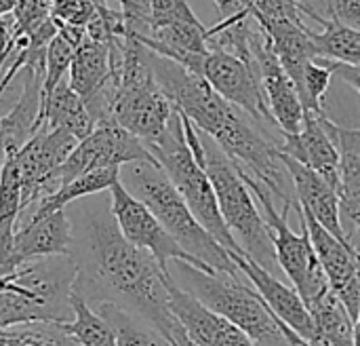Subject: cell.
<instances>
[{
    "label": "cell",
    "instance_id": "cell-4",
    "mask_svg": "<svg viewBox=\"0 0 360 346\" xmlns=\"http://www.w3.org/2000/svg\"><path fill=\"white\" fill-rule=\"evenodd\" d=\"M181 290L190 292L205 307L226 317L243 330L255 346H304L308 345L291 328H287L264 302L259 292L243 285L238 277L224 273H205L188 262H175Z\"/></svg>",
    "mask_w": 360,
    "mask_h": 346
},
{
    "label": "cell",
    "instance_id": "cell-15",
    "mask_svg": "<svg viewBox=\"0 0 360 346\" xmlns=\"http://www.w3.org/2000/svg\"><path fill=\"white\" fill-rule=\"evenodd\" d=\"M323 112H310L306 110L304 114V125L300 133H283V142L278 148L314 169L321 178H325L331 186L338 188L342 186V154L327 133L323 121Z\"/></svg>",
    "mask_w": 360,
    "mask_h": 346
},
{
    "label": "cell",
    "instance_id": "cell-9",
    "mask_svg": "<svg viewBox=\"0 0 360 346\" xmlns=\"http://www.w3.org/2000/svg\"><path fill=\"white\" fill-rule=\"evenodd\" d=\"M194 72L200 74L224 99L249 114L264 133L266 129L281 131L270 112L259 74L240 57L226 51H209L200 57Z\"/></svg>",
    "mask_w": 360,
    "mask_h": 346
},
{
    "label": "cell",
    "instance_id": "cell-16",
    "mask_svg": "<svg viewBox=\"0 0 360 346\" xmlns=\"http://www.w3.org/2000/svg\"><path fill=\"white\" fill-rule=\"evenodd\" d=\"M283 163L293 180L297 203L304 211H308L321 226H325L329 233H333L342 241H350L342 226V203L340 192L335 186H331L325 178H321L314 169L304 165L302 161L285 154L281 150Z\"/></svg>",
    "mask_w": 360,
    "mask_h": 346
},
{
    "label": "cell",
    "instance_id": "cell-18",
    "mask_svg": "<svg viewBox=\"0 0 360 346\" xmlns=\"http://www.w3.org/2000/svg\"><path fill=\"white\" fill-rule=\"evenodd\" d=\"M321 121L342 154V211L360 228V144L348 133V127L335 125L331 118H327L325 112L321 114Z\"/></svg>",
    "mask_w": 360,
    "mask_h": 346
},
{
    "label": "cell",
    "instance_id": "cell-27",
    "mask_svg": "<svg viewBox=\"0 0 360 346\" xmlns=\"http://www.w3.org/2000/svg\"><path fill=\"white\" fill-rule=\"evenodd\" d=\"M333 78V70L321 61H310L302 74V78L295 82V89L302 97V104L310 112H323V99L329 91Z\"/></svg>",
    "mask_w": 360,
    "mask_h": 346
},
{
    "label": "cell",
    "instance_id": "cell-12",
    "mask_svg": "<svg viewBox=\"0 0 360 346\" xmlns=\"http://www.w3.org/2000/svg\"><path fill=\"white\" fill-rule=\"evenodd\" d=\"M253 55L257 61L262 87L270 106V112L283 133H300L304 125L306 108L302 104V97L291 80V76L285 72L270 36L259 25L253 38Z\"/></svg>",
    "mask_w": 360,
    "mask_h": 346
},
{
    "label": "cell",
    "instance_id": "cell-19",
    "mask_svg": "<svg viewBox=\"0 0 360 346\" xmlns=\"http://www.w3.org/2000/svg\"><path fill=\"white\" fill-rule=\"evenodd\" d=\"M42 127L65 129L80 142L95 129V121L84 99L70 87V82L61 80L42 101Z\"/></svg>",
    "mask_w": 360,
    "mask_h": 346
},
{
    "label": "cell",
    "instance_id": "cell-29",
    "mask_svg": "<svg viewBox=\"0 0 360 346\" xmlns=\"http://www.w3.org/2000/svg\"><path fill=\"white\" fill-rule=\"evenodd\" d=\"M95 11L97 6L93 0H51V17L63 25L84 27Z\"/></svg>",
    "mask_w": 360,
    "mask_h": 346
},
{
    "label": "cell",
    "instance_id": "cell-1",
    "mask_svg": "<svg viewBox=\"0 0 360 346\" xmlns=\"http://www.w3.org/2000/svg\"><path fill=\"white\" fill-rule=\"evenodd\" d=\"M72 230L70 256L78 266L74 292L93 309L110 302L139 315L167 338L179 323L169 307L171 271L127 241L112 209H86Z\"/></svg>",
    "mask_w": 360,
    "mask_h": 346
},
{
    "label": "cell",
    "instance_id": "cell-7",
    "mask_svg": "<svg viewBox=\"0 0 360 346\" xmlns=\"http://www.w3.org/2000/svg\"><path fill=\"white\" fill-rule=\"evenodd\" d=\"M243 178H245L247 186L251 188L255 201L264 209V218H266L268 228L272 233V243H274L278 268L293 283L297 294L304 298L306 307H310L331 288H329V279H327V275L319 262V256L312 247L308 228L302 224V235L293 233L287 218H289L291 209H295V205H285L283 211H276L274 197L270 194V190L264 184H259L257 180L249 178L247 173H243Z\"/></svg>",
    "mask_w": 360,
    "mask_h": 346
},
{
    "label": "cell",
    "instance_id": "cell-2",
    "mask_svg": "<svg viewBox=\"0 0 360 346\" xmlns=\"http://www.w3.org/2000/svg\"><path fill=\"white\" fill-rule=\"evenodd\" d=\"M146 55L160 89L196 129L207 133L243 173L264 184L272 197L285 205L297 203L278 144L257 129L249 114L224 99L200 74L152 49Z\"/></svg>",
    "mask_w": 360,
    "mask_h": 346
},
{
    "label": "cell",
    "instance_id": "cell-5",
    "mask_svg": "<svg viewBox=\"0 0 360 346\" xmlns=\"http://www.w3.org/2000/svg\"><path fill=\"white\" fill-rule=\"evenodd\" d=\"M133 194L148 205V209L158 218V222L169 230V235L198 262L207 264L215 273L240 277L230 252L196 220L179 190L173 186L169 175L158 163L137 161L129 163Z\"/></svg>",
    "mask_w": 360,
    "mask_h": 346
},
{
    "label": "cell",
    "instance_id": "cell-26",
    "mask_svg": "<svg viewBox=\"0 0 360 346\" xmlns=\"http://www.w3.org/2000/svg\"><path fill=\"white\" fill-rule=\"evenodd\" d=\"M21 173L13 154H6L0 165V224L17 226L21 214Z\"/></svg>",
    "mask_w": 360,
    "mask_h": 346
},
{
    "label": "cell",
    "instance_id": "cell-14",
    "mask_svg": "<svg viewBox=\"0 0 360 346\" xmlns=\"http://www.w3.org/2000/svg\"><path fill=\"white\" fill-rule=\"evenodd\" d=\"M169 307L186 334L198 346H255L243 330L181 290L173 275L169 283Z\"/></svg>",
    "mask_w": 360,
    "mask_h": 346
},
{
    "label": "cell",
    "instance_id": "cell-10",
    "mask_svg": "<svg viewBox=\"0 0 360 346\" xmlns=\"http://www.w3.org/2000/svg\"><path fill=\"white\" fill-rule=\"evenodd\" d=\"M295 211L300 214V222L308 228L312 247L329 279L331 292L346 307L352 321H356L360 313V277L356 264L359 249L352 245V241H342L325 226H321L308 211L302 209L300 203L295 205Z\"/></svg>",
    "mask_w": 360,
    "mask_h": 346
},
{
    "label": "cell",
    "instance_id": "cell-30",
    "mask_svg": "<svg viewBox=\"0 0 360 346\" xmlns=\"http://www.w3.org/2000/svg\"><path fill=\"white\" fill-rule=\"evenodd\" d=\"M152 21L150 30L156 25L173 23V21H200L188 0H150Z\"/></svg>",
    "mask_w": 360,
    "mask_h": 346
},
{
    "label": "cell",
    "instance_id": "cell-36",
    "mask_svg": "<svg viewBox=\"0 0 360 346\" xmlns=\"http://www.w3.org/2000/svg\"><path fill=\"white\" fill-rule=\"evenodd\" d=\"M348 133H350V135H352V137H354V140L360 144V129H348Z\"/></svg>",
    "mask_w": 360,
    "mask_h": 346
},
{
    "label": "cell",
    "instance_id": "cell-37",
    "mask_svg": "<svg viewBox=\"0 0 360 346\" xmlns=\"http://www.w3.org/2000/svg\"><path fill=\"white\" fill-rule=\"evenodd\" d=\"M297 2H300V4H302V6H304V0H297ZM304 11H306V8H304Z\"/></svg>",
    "mask_w": 360,
    "mask_h": 346
},
{
    "label": "cell",
    "instance_id": "cell-32",
    "mask_svg": "<svg viewBox=\"0 0 360 346\" xmlns=\"http://www.w3.org/2000/svg\"><path fill=\"white\" fill-rule=\"evenodd\" d=\"M316 61L329 66L333 70V76H338L340 80H344L346 85H350L360 95V66L344 63V61H333V59H325V57H316Z\"/></svg>",
    "mask_w": 360,
    "mask_h": 346
},
{
    "label": "cell",
    "instance_id": "cell-22",
    "mask_svg": "<svg viewBox=\"0 0 360 346\" xmlns=\"http://www.w3.org/2000/svg\"><path fill=\"white\" fill-rule=\"evenodd\" d=\"M95 311L112 326L118 346H173L152 323L143 317L133 315L116 304L103 302L97 304Z\"/></svg>",
    "mask_w": 360,
    "mask_h": 346
},
{
    "label": "cell",
    "instance_id": "cell-33",
    "mask_svg": "<svg viewBox=\"0 0 360 346\" xmlns=\"http://www.w3.org/2000/svg\"><path fill=\"white\" fill-rule=\"evenodd\" d=\"M167 338H169V342L173 346H198L188 334H186V330L181 328V323H177V326L173 328V332H171Z\"/></svg>",
    "mask_w": 360,
    "mask_h": 346
},
{
    "label": "cell",
    "instance_id": "cell-23",
    "mask_svg": "<svg viewBox=\"0 0 360 346\" xmlns=\"http://www.w3.org/2000/svg\"><path fill=\"white\" fill-rule=\"evenodd\" d=\"M74 319L63 321V328L82 346H118L112 326L76 292H72Z\"/></svg>",
    "mask_w": 360,
    "mask_h": 346
},
{
    "label": "cell",
    "instance_id": "cell-31",
    "mask_svg": "<svg viewBox=\"0 0 360 346\" xmlns=\"http://www.w3.org/2000/svg\"><path fill=\"white\" fill-rule=\"evenodd\" d=\"M124 15L127 34L131 36H146L150 32L152 8L150 0H116Z\"/></svg>",
    "mask_w": 360,
    "mask_h": 346
},
{
    "label": "cell",
    "instance_id": "cell-20",
    "mask_svg": "<svg viewBox=\"0 0 360 346\" xmlns=\"http://www.w3.org/2000/svg\"><path fill=\"white\" fill-rule=\"evenodd\" d=\"M112 76V51L108 42L84 38L70 63V87L86 101Z\"/></svg>",
    "mask_w": 360,
    "mask_h": 346
},
{
    "label": "cell",
    "instance_id": "cell-17",
    "mask_svg": "<svg viewBox=\"0 0 360 346\" xmlns=\"http://www.w3.org/2000/svg\"><path fill=\"white\" fill-rule=\"evenodd\" d=\"M74 243L72 220L65 209H57L49 216L27 220L17 226L13 249L19 264H27L49 256H70Z\"/></svg>",
    "mask_w": 360,
    "mask_h": 346
},
{
    "label": "cell",
    "instance_id": "cell-3",
    "mask_svg": "<svg viewBox=\"0 0 360 346\" xmlns=\"http://www.w3.org/2000/svg\"><path fill=\"white\" fill-rule=\"evenodd\" d=\"M181 118H184L186 140L194 156L198 159V163L205 167L213 184L219 211L228 228L232 230L234 239L243 247L245 256H249L251 260H255L259 266H264L270 273L278 271L272 233L243 173L207 133L196 129L188 116L181 114Z\"/></svg>",
    "mask_w": 360,
    "mask_h": 346
},
{
    "label": "cell",
    "instance_id": "cell-21",
    "mask_svg": "<svg viewBox=\"0 0 360 346\" xmlns=\"http://www.w3.org/2000/svg\"><path fill=\"white\" fill-rule=\"evenodd\" d=\"M116 180H120V167H99V169L86 171L80 178L72 180L70 184L61 186L57 192H53L46 199H42L30 211L21 214L19 220H17V226L23 224V222H27V220H36V218L49 216V214H53L57 209H65L68 205H72L78 199H86L91 194L105 192V190L112 188V184Z\"/></svg>",
    "mask_w": 360,
    "mask_h": 346
},
{
    "label": "cell",
    "instance_id": "cell-8",
    "mask_svg": "<svg viewBox=\"0 0 360 346\" xmlns=\"http://www.w3.org/2000/svg\"><path fill=\"white\" fill-rule=\"evenodd\" d=\"M108 192H110V209H112V216H114L120 233L135 247L152 254L162 271H169V262H188L205 273H215L213 268H209L207 264H202L194 256H190L169 235V230L148 209V205L143 201H139L122 184V180H116Z\"/></svg>",
    "mask_w": 360,
    "mask_h": 346
},
{
    "label": "cell",
    "instance_id": "cell-25",
    "mask_svg": "<svg viewBox=\"0 0 360 346\" xmlns=\"http://www.w3.org/2000/svg\"><path fill=\"white\" fill-rule=\"evenodd\" d=\"M0 346H82L61 321H30L0 330Z\"/></svg>",
    "mask_w": 360,
    "mask_h": 346
},
{
    "label": "cell",
    "instance_id": "cell-6",
    "mask_svg": "<svg viewBox=\"0 0 360 346\" xmlns=\"http://www.w3.org/2000/svg\"><path fill=\"white\" fill-rule=\"evenodd\" d=\"M146 146L154 154V159L158 161L162 171L169 175L173 186L179 190V194L184 197V201L188 203V207L192 209L196 220L228 252L245 254L219 211L217 197H215L213 184H211L205 167L198 163V159L194 156V152L186 140L184 118L177 108H175V114H173L167 131L156 142L146 144Z\"/></svg>",
    "mask_w": 360,
    "mask_h": 346
},
{
    "label": "cell",
    "instance_id": "cell-28",
    "mask_svg": "<svg viewBox=\"0 0 360 346\" xmlns=\"http://www.w3.org/2000/svg\"><path fill=\"white\" fill-rule=\"evenodd\" d=\"M76 47L68 42L59 32L53 36V40L46 47V57H44V97L53 93V89L63 80L65 72H70V63L74 57Z\"/></svg>",
    "mask_w": 360,
    "mask_h": 346
},
{
    "label": "cell",
    "instance_id": "cell-35",
    "mask_svg": "<svg viewBox=\"0 0 360 346\" xmlns=\"http://www.w3.org/2000/svg\"><path fill=\"white\" fill-rule=\"evenodd\" d=\"M354 345L360 346V313L359 317H356V321H354Z\"/></svg>",
    "mask_w": 360,
    "mask_h": 346
},
{
    "label": "cell",
    "instance_id": "cell-24",
    "mask_svg": "<svg viewBox=\"0 0 360 346\" xmlns=\"http://www.w3.org/2000/svg\"><path fill=\"white\" fill-rule=\"evenodd\" d=\"M319 57L360 66V27L325 19L323 32H314Z\"/></svg>",
    "mask_w": 360,
    "mask_h": 346
},
{
    "label": "cell",
    "instance_id": "cell-11",
    "mask_svg": "<svg viewBox=\"0 0 360 346\" xmlns=\"http://www.w3.org/2000/svg\"><path fill=\"white\" fill-rule=\"evenodd\" d=\"M78 140L65 129L40 127L17 152H13L23 186L21 214L36 205L42 184L70 156Z\"/></svg>",
    "mask_w": 360,
    "mask_h": 346
},
{
    "label": "cell",
    "instance_id": "cell-13",
    "mask_svg": "<svg viewBox=\"0 0 360 346\" xmlns=\"http://www.w3.org/2000/svg\"><path fill=\"white\" fill-rule=\"evenodd\" d=\"M230 256H232L234 264L238 266L240 275H245L249 279V283L259 292V296L270 307V311L287 328H291L300 338H304L308 345H312L314 338H316L314 319H312L304 298L297 294V290L285 285L274 273L266 271L264 266H259L249 256L234 254V252H230Z\"/></svg>",
    "mask_w": 360,
    "mask_h": 346
},
{
    "label": "cell",
    "instance_id": "cell-34",
    "mask_svg": "<svg viewBox=\"0 0 360 346\" xmlns=\"http://www.w3.org/2000/svg\"><path fill=\"white\" fill-rule=\"evenodd\" d=\"M17 2H19V0H0V17L13 13L15 6H17Z\"/></svg>",
    "mask_w": 360,
    "mask_h": 346
}]
</instances>
